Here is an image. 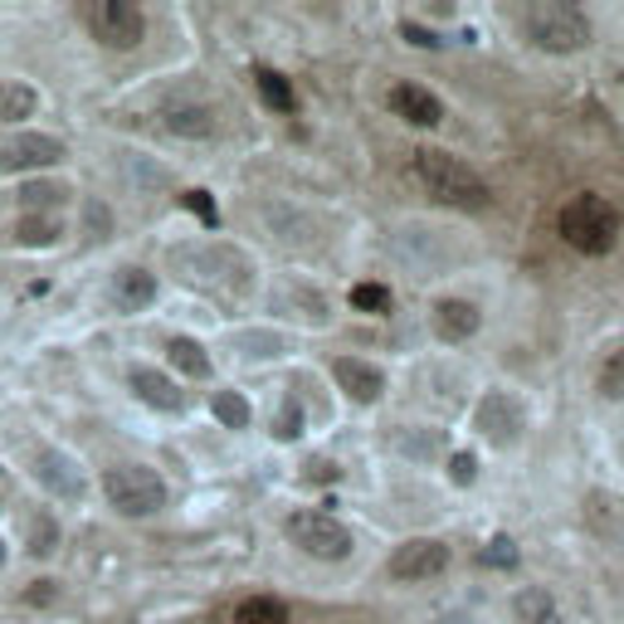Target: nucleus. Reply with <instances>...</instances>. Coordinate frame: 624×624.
<instances>
[{"label":"nucleus","mask_w":624,"mask_h":624,"mask_svg":"<svg viewBox=\"0 0 624 624\" xmlns=\"http://www.w3.org/2000/svg\"><path fill=\"white\" fill-rule=\"evenodd\" d=\"M522 35L547 54H576L590 44V20L561 0H537V6L522 10Z\"/></svg>","instance_id":"obj_3"},{"label":"nucleus","mask_w":624,"mask_h":624,"mask_svg":"<svg viewBox=\"0 0 624 624\" xmlns=\"http://www.w3.org/2000/svg\"><path fill=\"white\" fill-rule=\"evenodd\" d=\"M473 429H479L493 449L517 445V435L527 429V405H522L513 391H488L479 401V410H473Z\"/></svg>","instance_id":"obj_7"},{"label":"nucleus","mask_w":624,"mask_h":624,"mask_svg":"<svg viewBox=\"0 0 624 624\" xmlns=\"http://www.w3.org/2000/svg\"><path fill=\"white\" fill-rule=\"evenodd\" d=\"M152 298H156V278L146 274V269H122V274L112 278V303H118L122 313H138Z\"/></svg>","instance_id":"obj_16"},{"label":"nucleus","mask_w":624,"mask_h":624,"mask_svg":"<svg viewBox=\"0 0 624 624\" xmlns=\"http://www.w3.org/2000/svg\"><path fill=\"white\" fill-rule=\"evenodd\" d=\"M483 566H517V547H513V537H493V541H488Z\"/></svg>","instance_id":"obj_27"},{"label":"nucleus","mask_w":624,"mask_h":624,"mask_svg":"<svg viewBox=\"0 0 624 624\" xmlns=\"http://www.w3.org/2000/svg\"><path fill=\"white\" fill-rule=\"evenodd\" d=\"M351 308L357 313H385L391 308V293H385L381 283H357V288H351Z\"/></svg>","instance_id":"obj_24"},{"label":"nucleus","mask_w":624,"mask_h":624,"mask_svg":"<svg viewBox=\"0 0 624 624\" xmlns=\"http://www.w3.org/2000/svg\"><path fill=\"white\" fill-rule=\"evenodd\" d=\"M59 200H64V186H25V190H20V206H25V210L59 206Z\"/></svg>","instance_id":"obj_26"},{"label":"nucleus","mask_w":624,"mask_h":624,"mask_svg":"<svg viewBox=\"0 0 624 624\" xmlns=\"http://www.w3.org/2000/svg\"><path fill=\"white\" fill-rule=\"evenodd\" d=\"M64 162V142L44 138V132H25V138L0 146V172H35V166Z\"/></svg>","instance_id":"obj_9"},{"label":"nucleus","mask_w":624,"mask_h":624,"mask_svg":"<svg viewBox=\"0 0 624 624\" xmlns=\"http://www.w3.org/2000/svg\"><path fill=\"white\" fill-rule=\"evenodd\" d=\"M401 30H405V40H410V44H419V50H435V44H439L435 35H429V30H419V25H410V20H405V25H401Z\"/></svg>","instance_id":"obj_30"},{"label":"nucleus","mask_w":624,"mask_h":624,"mask_svg":"<svg viewBox=\"0 0 624 624\" xmlns=\"http://www.w3.org/2000/svg\"><path fill=\"white\" fill-rule=\"evenodd\" d=\"M186 206L196 210V215H200V220H206V225H220V210L210 206V196H206V190H186Z\"/></svg>","instance_id":"obj_29"},{"label":"nucleus","mask_w":624,"mask_h":624,"mask_svg":"<svg viewBox=\"0 0 624 624\" xmlns=\"http://www.w3.org/2000/svg\"><path fill=\"white\" fill-rule=\"evenodd\" d=\"M391 108H395V118L415 122V128H435V122H445V103L419 84H395L391 88Z\"/></svg>","instance_id":"obj_11"},{"label":"nucleus","mask_w":624,"mask_h":624,"mask_svg":"<svg viewBox=\"0 0 624 624\" xmlns=\"http://www.w3.org/2000/svg\"><path fill=\"white\" fill-rule=\"evenodd\" d=\"M234 624H288V610L274 595H254L234 610Z\"/></svg>","instance_id":"obj_19"},{"label":"nucleus","mask_w":624,"mask_h":624,"mask_svg":"<svg viewBox=\"0 0 624 624\" xmlns=\"http://www.w3.org/2000/svg\"><path fill=\"white\" fill-rule=\"evenodd\" d=\"M332 376H337V385L351 395L357 405H376L381 401V391H385V376L371 361H357V357H337L332 361Z\"/></svg>","instance_id":"obj_10"},{"label":"nucleus","mask_w":624,"mask_h":624,"mask_svg":"<svg viewBox=\"0 0 624 624\" xmlns=\"http://www.w3.org/2000/svg\"><path fill=\"white\" fill-rule=\"evenodd\" d=\"M513 610H517V624H566L561 605H556V600H551V590H541V585L517 590Z\"/></svg>","instance_id":"obj_17"},{"label":"nucleus","mask_w":624,"mask_h":624,"mask_svg":"<svg viewBox=\"0 0 624 624\" xmlns=\"http://www.w3.org/2000/svg\"><path fill=\"white\" fill-rule=\"evenodd\" d=\"M103 493L122 517H152V513H162L166 507L162 473L142 469V463H118V469H108L103 473Z\"/></svg>","instance_id":"obj_4"},{"label":"nucleus","mask_w":624,"mask_h":624,"mask_svg":"<svg viewBox=\"0 0 624 624\" xmlns=\"http://www.w3.org/2000/svg\"><path fill=\"white\" fill-rule=\"evenodd\" d=\"M449 479L459 483V488H469L473 479H479V459H473L469 449H459V453H449Z\"/></svg>","instance_id":"obj_25"},{"label":"nucleus","mask_w":624,"mask_h":624,"mask_svg":"<svg viewBox=\"0 0 624 624\" xmlns=\"http://www.w3.org/2000/svg\"><path fill=\"white\" fill-rule=\"evenodd\" d=\"M162 122H166V132H176V138H210L215 132V108H206V103H166Z\"/></svg>","instance_id":"obj_14"},{"label":"nucleus","mask_w":624,"mask_h":624,"mask_svg":"<svg viewBox=\"0 0 624 624\" xmlns=\"http://www.w3.org/2000/svg\"><path fill=\"white\" fill-rule=\"evenodd\" d=\"M479 327H483V313L473 308L469 298H445V303H435V332L445 337V342H469Z\"/></svg>","instance_id":"obj_12"},{"label":"nucleus","mask_w":624,"mask_h":624,"mask_svg":"<svg viewBox=\"0 0 624 624\" xmlns=\"http://www.w3.org/2000/svg\"><path fill=\"white\" fill-rule=\"evenodd\" d=\"M78 15H84L88 35L103 50H138L146 35L142 10L128 6V0H88V6H78Z\"/></svg>","instance_id":"obj_6"},{"label":"nucleus","mask_w":624,"mask_h":624,"mask_svg":"<svg viewBox=\"0 0 624 624\" xmlns=\"http://www.w3.org/2000/svg\"><path fill=\"white\" fill-rule=\"evenodd\" d=\"M35 88H25V84H0V122H20V118H30L35 112Z\"/></svg>","instance_id":"obj_20"},{"label":"nucleus","mask_w":624,"mask_h":624,"mask_svg":"<svg viewBox=\"0 0 624 624\" xmlns=\"http://www.w3.org/2000/svg\"><path fill=\"white\" fill-rule=\"evenodd\" d=\"M254 84H259V94H264V103L274 112H293V84L278 69H254Z\"/></svg>","instance_id":"obj_21"},{"label":"nucleus","mask_w":624,"mask_h":624,"mask_svg":"<svg viewBox=\"0 0 624 624\" xmlns=\"http://www.w3.org/2000/svg\"><path fill=\"white\" fill-rule=\"evenodd\" d=\"M210 410H215V419H220L225 429H244V425H249V415H254L240 391H215Z\"/></svg>","instance_id":"obj_22"},{"label":"nucleus","mask_w":624,"mask_h":624,"mask_svg":"<svg viewBox=\"0 0 624 624\" xmlns=\"http://www.w3.org/2000/svg\"><path fill=\"white\" fill-rule=\"evenodd\" d=\"M595 385H600V395H605V401H624V347L605 361V366H600V381Z\"/></svg>","instance_id":"obj_23"},{"label":"nucleus","mask_w":624,"mask_h":624,"mask_svg":"<svg viewBox=\"0 0 624 624\" xmlns=\"http://www.w3.org/2000/svg\"><path fill=\"white\" fill-rule=\"evenodd\" d=\"M283 532H288L293 547H298L303 556H313V561H347L351 556V532L332 513H317V507L293 513L288 522H283Z\"/></svg>","instance_id":"obj_5"},{"label":"nucleus","mask_w":624,"mask_h":624,"mask_svg":"<svg viewBox=\"0 0 624 624\" xmlns=\"http://www.w3.org/2000/svg\"><path fill=\"white\" fill-rule=\"evenodd\" d=\"M445 571H449V547L435 537H410L391 556L395 581H435V576H445Z\"/></svg>","instance_id":"obj_8"},{"label":"nucleus","mask_w":624,"mask_h":624,"mask_svg":"<svg viewBox=\"0 0 624 624\" xmlns=\"http://www.w3.org/2000/svg\"><path fill=\"white\" fill-rule=\"evenodd\" d=\"M274 435H278V439H298V435H303V415H298V405H283Z\"/></svg>","instance_id":"obj_28"},{"label":"nucleus","mask_w":624,"mask_h":624,"mask_svg":"<svg viewBox=\"0 0 624 624\" xmlns=\"http://www.w3.org/2000/svg\"><path fill=\"white\" fill-rule=\"evenodd\" d=\"M561 240L571 249H581V254H610L620 240V210L610 206L605 196H595V190H581V196H571L561 206Z\"/></svg>","instance_id":"obj_2"},{"label":"nucleus","mask_w":624,"mask_h":624,"mask_svg":"<svg viewBox=\"0 0 624 624\" xmlns=\"http://www.w3.org/2000/svg\"><path fill=\"white\" fill-rule=\"evenodd\" d=\"M40 483L50 488V493L59 497H84V473L74 469V459H64V453H40Z\"/></svg>","instance_id":"obj_15"},{"label":"nucleus","mask_w":624,"mask_h":624,"mask_svg":"<svg viewBox=\"0 0 624 624\" xmlns=\"http://www.w3.org/2000/svg\"><path fill=\"white\" fill-rule=\"evenodd\" d=\"M0 566H6V541H0Z\"/></svg>","instance_id":"obj_31"},{"label":"nucleus","mask_w":624,"mask_h":624,"mask_svg":"<svg viewBox=\"0 0 624 624\" xmlns=\"http://www.w3.org/2000/svg\"><path fill=\"white\" fill-rule=\"evenodd\" d=\"M415 176H419V186H425L435 200H445V206L483 210L488 200H493V196H488V186L479 180V172L463 166L459 156L439 152V146H419V152H415Z\"/></svg>","instance_id":"obj_1"},{"label":"nucleus","mask_w":624,"mask_h":624,"mask_svg":"<svg viewBox=\"0 0 624 624\" xmlns=\"http://www.w3.org/2000/svg\"><path fill=\"white\" fill-rule=\"evenodd\" d=\"M166 357H172V366L180 371V376H190V381L210 376V357H206V347H200L196 337H172V342H166Z\"/></svg>","instance_id":"obj_18"},{"label":"nucleus","mask_w":624,"mask_h":624,"mask_svg":"<svg viewBox=\"0 0 624 624\" xmlns=\"http://www.w3.org/2000/svg\"><path fill=\"white\" fill-rule=\"evenodd\" d=\"M132 395H138L142 405H152V410H180V391H176V381L172 376H162V371H152V366H132Z\"/></svg>","instance_id":"obj_13"}]
</instances>
